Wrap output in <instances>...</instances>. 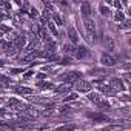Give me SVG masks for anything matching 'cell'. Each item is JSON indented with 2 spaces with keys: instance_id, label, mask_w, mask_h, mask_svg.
<instances>
[{
  "instance_id": "6da1fadb",
  "label": "cell",
  "mask_w": 131,
  "mask_h": 131,
  "mask_svg": "<svg viewBox=\"0 0 131 131\" xmlns=\"http://www.w3.org/2000/svg\"><path fill=\"white\" fill-rule=\"evenodd\" d=\"M80 77H82V74H80L79 71H70V73H65L60 79L65 80L67 83H73V82H79Z\"/></svg>"
},
{
  "instance_id": "7a4b0ae2",
  "label": "cell",
  "mask_w": 131,
  "mask_h": 131,
  "mask_svg": "<svg viewBox=\"0 0 131 131\" xmlns=\"http://www.w3.org/2000/svg\"><path fill=\"white\" fill-rule=\"evenodd\" d=\"M8 108H9L11 111L23 113V111H25V108H26V105H25V103H22L19 99H9V100H8Z\"/></svg>"
},
{
  "instance_id": "3957f363",
  "label": "cell",
  "mask_w": 131,
  "mask_h": 131,
  "mask_svg": "<svg viewBox=\"0 0 131 131\" xmlns=\"http://www.w3.org/2000/svg\"><path fill=\"white\" fill-rule=\"evenodd\" d=\"M100 63L103 65V67H114V65L117 63V59L111 54H106V52H102L100 56Z\"/></svg>"
},
{
  "instance_id": "277c9868",
  "label": "cell",
  "mask_w": 131,
  "mask_h": 131,
  "mask_svg": "<svg viewBox=\"0 0 131 131\" xmlns=\"http://www.w3.org/2000/svg\"><path fill=\"white\" fill-rule=\"evenodd\" d=\"M85 29H86V34H88V40L91 42L96 37V25L91 19H85Z\"/></svg>"
},
{
  "instance_id": "5b68a950",
  "label": "cell",
  "mask_w": 131,
  "mask_h": 131,
  "mask_svg": "<svg viewBox=\"0 0 131 131\" xmlns=\"http://www.w3.org/2000/svg\"><path fill=\"white\" fill-rule=\"evenodd\" d=\"M108 85H110L114 91H125V83H123V80L119 79V77H113Z\"/></svg>"
},
{
  "instance_id": "8992f818",
  "label": "cell",
  "mask_w": 131,
  "mask_h": 131,
  "mask_svg": "<svg viewBox=\"0 0 131 131\" xmlns=\"http://www.w3.org/2000/svg\"><path fill=\"white\" fill-rule=\"evenodd\" d=\"M93 88V83H90L88 80H79L76 82V90L79 93H90Z\"/></svg>"
},
{
  "instance_id": "52a82bcc",
  "label": "cell",
  "mask_w": 131,
  "mask_h": 131,
  "mask_svg": "<svg viewBox=\"0 0 131 131\" xmlns=\"http://www.w3.org/2000/svg\"><path fill=\"white\" fill-rule=\"evenodd\" d=\"M25 45H26V37H25V36H17V37L14 39V42H13L14 49H19V51L25 49Z\"/></svg>"
},
{
  "instance_id": "ba28073f",
  "label": "cell",
  "mask_w": 131,
  "mask_h": 131,
  "mask_svg": "<svg viewBox=\"0 0 131 131\" xmlns=\"http://www.w3.org/2000/svg\"><path fill=\"white\" fill-rule=\"evenodd\" d=\"M96 85H97L99 91L103 93V94H106V96H114V94H116V91H114L110 85H105V83H102V82H96Z\"/></svg>"
},
{
  "instance_id": "9c48e42d",
  "label": "cell",
  "mask_w": 131,
  "mask_h": 131,
  "mask_svg": "<svg viewBox=\"0 0 131 131\" xmlns=\"http://www.w3.org/2000/svg\"><path fill=\"white\" fill-rule=\"evenodd\" d=\"M88 116L93 119V122H94V123H105V122H108V120H110L106 116L99 114V113H96V114H88Z\"/></svg>"
},
{
  "instance_id": "30bf717a",
  "label": "cell",
  "mask_w": 131,
  "mask_h": 131,
  "mask_svg": "<svg viewBox=\"0 0 131 131\" xmlns=\"http://www.w3.org/2000/svg\"><path fill=\"white\" fill-rule=\"evenodd\" d=\"M76 57L79 59V60H82V59H85V57H88V48L86 46H79V48H76Z\"/></svg>"
},
{
  "instance_id": "8fae6325",
  "label": "cell",
  "mask_w": 131,
  "mask_h": 131,
  "mask_svg": "<svg viewBox=\"0 0 131 131\" xmlns=\"http://www.w3.org/2000/svg\"><path fill=\"white\" fill-rule=\"evenodd\" d=\"M80 13L85 16V19H90V14H91V5L88 2H83L80 5Z\"/></svg>"
},
{
  "instance_id": "7c38bea8",
  "label": "cell",
  "mask_w": 131,
  "mask_h": 131,
  "mask_svg": "<svg viewBox=\"0 0 131 131\" xmlns=\"http://www.w3.org/2000/svg\"><path fill=\"white\" fill-rule=\"evenodd\" d=\"M68 37H70V40H71L73 43H77V40H79V34H77V31H76L74 26H70V28H68Z\"/></svg>"
},
{
  "instance_id": "4fadbf2b",
  "label": "cell",
  "mask_w": 131,
  "mask_h": 131,
  "mask_svg": "<svg viewBox=\"0 0 131 131\" xmlns=\"http://www.w3.org/2000/svg\"><path fill=\"white\" fill-rule=\"evenodd\" d=\"M16 93L17 94H22V96H31L32 94V90L28 88V86H19V88H16Z\"/></svg>"
},
{
  "instance_id": "5bb4252c",
  "label": "cell",
  "mask_w": 131,
  "mask_h": 131,
  "mask_svg": "<svg viewBox=\"0 0 131 131\" xmlns=\"http://www.w3.org/2000/svg\"><path fill=\"white\" fill-rule=\"evenodd\" d=\"M97 108L102 110V111H106V110H110V102H108L106 99H102V100L97 103Z\"/></svg>"
},
{
  "instance_id": "9a60e30c",
  "label": "cell",
  "mask_w": 131,
  "mask_h": 131,
  "mask_svg": "<svg viewBox=\"0 0 131 131\" xmlns=\"http://www.w3.org/2000/svg\"><path fill=\"white\" fill-rule=\"evenodd\" d=\"M88 99L93 102V103H99L100 100H102V97H100V94H97V93H90V96H88Z\"/></svg>"
},
{
  "instance_id": "2e32d148",
  "label": "cell",
  "mask_w": 131,
  "mask_h": 131,
  "mask_svg": "<svg viewBox=\"0 0 131 131\" xmlns=\"http://www.w3.org/2000/svg\"><path fill=\"white\" fill-rule=\"evenodd\" d=\"M63 52H65V54H74V52H76V46L71 45V43H70V45H65V46H63Z\"/></svg>"
},
{
  "instance_id": "e0dca14e",
  "label": "cell",
  "mask_w": 131,
  "mask_h": 131,
  "mask_svg": "<svg viewBox=\"0 0 131 131\" xmlns=\"http://www.w3.org/2000/svg\"><path fill=\"white\" fill-rule=\"evenodd\" d=\"M103 43H105V48H106L108 51H113V49H114V42H113V39H111V37H106Z\"/></svg>"
},
{
  "instance_id": "ac0fdd59",
  "label": "cell",
  "mask_w": 131,
  "mask_h": 131,
  "mask_svg": "<svg viewBox=\"0 0 131 131\" xmlns=\"http://www.w3.org/2000/svg\"><path fill=\"white\" fill-rule=\"evenodd\" d=\"M122 129H123V128H122V125H119V123L105 126V131H122Z\"/></svg>"
},
{
  "instance_id": "d6986e66",
  "label": "cell",
  "mask_w": 131,
  "mask_h": 131,
  "mask_svg": "<svg viewBox=\"0 0 131 131\" xmlns=\"http://www.w3.org/2000/svg\"><path fill=\"white\" fill-rule=\"evenodd\" d=\"M79 97V94L77 93H71V94H67V96H65V99H63V102H73V100H76Z\"/></svg>"
},
{
  "instance_id": "ffe728a7",
  "label": "cell",
  "mask_w": 131,
  "mask_h": 131,
  "mask_svg": "<svg viewBox=\"0 0 131 131\" xmlns=\"http://www.w3.org/2000/svg\"><path fill=\"white\" fill-rule=\"evenodd\" d=\"M70 88H71V86H70L68 83H65V85H60L59 88H56L54 91H56V93H67V91H70Z\"/></svg>"
},
{
  "instance_id": "44dd1931",
  "label": "cell",
  "mask_w": 131,
  "mask_h": 131,
  "mask_svg": "<svg viewBox=\"0 0 131 131\" xmlns=\"http://www.w3.org/2000/svg\"><path fill=\"white\" fill-rule=\"evenodd\" d=\"M48 29H49V31H51V32H52L56 37L59 36V32H57V28H56V25L52 23V20H48Z\"/></svg>"
},
{
  "instance_id": "7402d4cb",
  "label": "cell",
  "mask_w": 131,
  "mask_h": 131,
  "mask_svg": "<svg viewBox=\"0 0 131 131\" xmlns=\"http://www.w3.org/2000/svg\"><path fill=\"white\" fill-rule=\"evenodd\" d=\"M37 86L42 88V90H51L52 88V83H49V82H39Z\"/></svg>"
},
{
  "instance_id": "603a6c76",
  "label": "cell",
  "mask_w": 131,
  "mask_h": 131,
  "mask_svg": "<svg viewBox=\"0 0 131 131\" xmlns=\"http://www.w3.org/2000/svg\"><path fill=\"white\" fill-rule=\"evenodd\" d=\"M76 126L74 125H63V126H59V128H56V131H73Z\"/></svg>"
},
{
  "instance_id": "cb8c5ba5",
  "label": "cell",
  "mask_w": 131,
  "mask_h": 131,
  "mask_svg": "<svg viewBox=\"0 0 131 131\" xmlns=\"http://www.w3.org/2000/svg\"><path fill=\"white\" fill-rule=\"evenodd\" d=\"M99 11H100V14H102V16H110V9H108V6H105L103 3L99 6Z\"/></svg>"
},
{
  "instance_id": "d4e9b609",
  "label": "cell",
  "mask_w": 131,
  "mask_h": 131,
  "mask_svg": "<svg viewBox=\"0 0 131 131\" xmlns=\"http://www.w3.org/2000/svg\"><path fill=\"white\" fill-rule=\"evenodd\" d=\"M114 20H116V22H123V20H125L123 13H122V11H117V13L114 14Z\"/></svg>"
},
{
  "instance_id": "484cf974",
  "label": "cell",
  "mask_w": 131,
  "mask_h": 131,
  "mask_svg": "<svg viewBox=\"0 0 131 131\" xmlns=\"http://www.w3.org/2000/svg\"><path fill=\"white\" fill-rule=\"evenodd\" d=\"M52 23H54V25L57 23L59 26H60V25H63V22H62V19H60V17H59V14H56V13L52 14Z\"/></svg>"
},
{
  "instance_id": "4316f807",
  "label": "cell",
  "mask_w": 131,
  "mask_h": 131,
  "mask_svg": "<svg viewBox=\"0 0 131 131\" xmlns=\"http://www.w3.org/2000/svg\"><path fill=\"white\" fill-rule=\"evenodd\" d=\"M0 82H3V83H5L6 86L13 83V82H11V79H8V77H5V76H2V74H0Z\"/></svg>"
},
{
  "instance_id": "83f0119b",
  "label": "cell",
  "mask_w": 131,
  "mask_h": 131,
  "mask_svg": "<svg viewBox=\"0 0 131 131\" xmlns=\"http://www.w3.org/2000/svg\"><path fill=\"white\" fill-rule=\"evenodd\" d=\"M59 111H60V113H70V111H73V110H71V106H68V105H63Z\"/></svg>"
},
{
  "instance_id": "f1b7e54d",
  "label": "cell",
  "mask_w": 131,
  "mask_h": 131,
  "mask_svg": "<svg viewBox=\"0 0 131 131\" xmlns=\"http://www.w3.org/2000/svg\"><path fill=\"white\" fill-rule=\"evenodd\" d=\"M129 26H131V25H129V22H128V20H126V22H122V25H120V28H122V29H128Z\"/></svg>"
},
{
  "instance_id": "f546056e",
  "label": "cell",
  "mask_w": 131,
  "mask_h": 131,
  "mask_svg": "<svg viewBox=\"0 0 131 131\" xmlns=\"http://www.w3.org/2000/svg\"><path fill=\"white\" fill-rule=\"evenodd\" d=\"M0 116H3V117H9L11 114H9V113H6V110H3V108H0Z\"/></svg>"
},
{
  "instance_id": "4dcf8cb0",
  "label": "cell",
  "mask_w": 131,
  "mask_h": 131,
  "mask_svg": "<svg viewBox=\"0 0 131 131\" xmlns=\"http://www.w3.org/2000/svg\"><path fill=\"white\" fill-rule=\"evenodd\" d=\"M60 63H63V65H67V63H71V57H63Z\"/></svg>"
},
{
  "instance_id": "1f68e13d",
  "label": "cell",
  "mask_w": 131,
  "mask_h": 131,
  "mask_svg": "<svg viewBox=\"0 0 131 131\" xmlns=\"http://www.w3.org/2000/svg\"><path fill=\"white\" fill-rule=\"evenodd\" d=\"M29 16H32V17H34V16H37V11H36V8H31V9H29Z\"/></svg>"
},
{
  "instance_id": "d6a6232c",
  "label": "cell",
  "mask_w": 131,
  "mask_h": 131,
  "mask_svg": "<svg viewBox=\"0 0 131 131\" xmlns=\"http://www.w3.org/2000/svg\"><path fill=\"white\" fill-rule=\"evenodd\" d=\"M32 74H34V73H32V71H28V73H26V74H25V77H26V79H28V77H31V76H32Z\"/></svg>"
},
{
  "instance_id": "836d02e7",
  "label": "cell",
  "mask_w": 131,
  "mask_h": 131,
  "mask_svg": "<svg viewBox=\"0 0 131 131\" xmlns=\"http://www.w3.org/2000/svg\"><path fill=\"white\" fill-rule=\"evenodd\" d=\"M5 17H6V14H3L2 11H0V20H2V19H5Z\"/></svg>"
},
{
  "instance_id": "e575fe53",
  "label": "cell",
  "mask_w": 131,
  "mask_h": 131,
  "mask_svg": "<svg viewBox=\"0 0 131 131\" xmlns=\"http://www.w3.org/2000/svg\"><path fill=\"white\" fill-rule=\"evenodd\" d=\"M3 65H5V63H3V60H2V59H0V67H3Z\"/></svg>"
}]
</instances>
